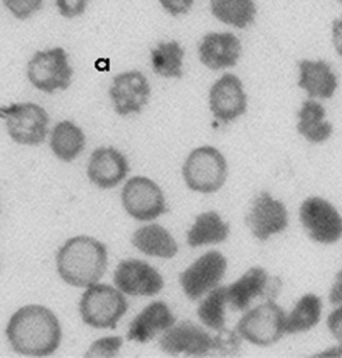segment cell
I'll list each match as a JSON object with an SVG mask.
<instances>
[{"label":"cell","mask_w":342,"mask_h":358,"mask_svg":"<svg viewBox=\"0 0 342 358\" xmlns=\"http://www.w3.org/2000/svg\"><path fill=\"white\" fill-rule=\"evenodd\" d=\"M219 336L214 337V351L219 350L224 355H234L240 348V335L231 331H219Z\"/></svg>","instance_id":"f546056e"},{"label":"cell","mask_w":342,"mask_h":358,"mask_svg":"<svg viewBox=\"0 0 342 358\" xmlns=\"http://www.w3.org/2000/svg\"><path fill=\"white\" fill-rule=\"evenodd\" d=\"M227 175L225 157L212 146L194 149L182 167V176L188 187L202 194H212L221 189Z\"/></svg>","instance_id":"277c9868"},{"label":"cell","mask_w":342,"mask_h":358,"mask_svg":"<svg viewBox=\"0 0 342 358\" xmlns=\"http://www.w3.org/2000/svg\"><path fill=\"white\" fill-rule=\"evenodd\" d=\"M50 147L55 156L64 162H72L80 156L85 147L82 129L69 121L57 124L51 134Z\"/></svg>","instance_id":"603a6c76"},{"label":"cell","mask_w":342,"mask_h":358,"mask_svg":"<svg viewBox=\"0 0 342 358\" xmlns=\"http://www.w3.org/2000/svg\"><path fill=\"white\" fill-rule=\"evenodd\" d=\"M230 229L215 212H206L198 216L186 235L191 248L219 244L227 240Z\"/></svg>","instance_id":"7402d4cb"},{"label":"cell","mask_w":342,"mask_h":358,"mask_svg":"<svg viewBox=\"0 0 342 358\" xmlns=\"http://www.w3.org/2000/svg\"><path fill=\"white\" fill-rule=\"evenodd\" d=\"M57 6L59 7L62 16L66 18H74L84 13L87 7V1H84V0H76V1L57 0Z\"/></svg>","instance_id":"1f68e13d"},{"label":"cell","mask_w":342,"mask_h":358,"mask_svg":"<svg viewBox=\"0 0 342 358\" xmlns=\"http://www.w3.org/2000/svg\"><path fill=\"white\" fill-rule=\"evenodd\" d=\"M324 115V108L317 101H306L299 111L298 131L310 142H324L333 134V126L323 121Z\"/></svg>","instance_id":"d4e9b609"},{"label":"cell","mask_w":342,"mask_h":358,"mask_svg":"<svg viewBox=\"0 0 342 358\" xmlns=\"http://www.w3.org/2000/svg\"><path fill=\"white\" fill-rule=\"evenodd\" d=\"M227 266L225 256L217 250L200 256L180 274L179 283L184 295L190 300H198L219 287Z\"/></svg>","instance_id":"9c48e42d"},{"label":"cell","mask_w":342,"mask_h":358,"mask_svg":"<svg viewBox=\"0 0 342 358\" xmlns=\"http://www.w3.org/2000/svg\"><path fill=\"white\" fill-rule=\"evenodd\" d=\"M114 282L122 293L130 296L152 297L165 287L160 273L148 262L138 259L122 260L116 268Z\"/></svg>","instance_id":"7c38bea8"},{"label":"cell","mask_w":342,"mask_h":358,"mask_svg":"<svg viewBox=\"0 0 342 358\" xmlns=\"http://www.w3.org/2000/svg\"><path fill=\"white\" fill-rule=\"evenodd\" d=\"M161 351L167 355L206 356L214 351V337L195 322H180L159 339Z\"/></svg>","instance_id":"8fae6325"},{"label":"cell","mask_w":342,"mask_h":358,"mask_svg":"<svg viewBox=\"0 0 342 358\" xmlns=\"http://www.w3.org/2000/svg\"><path fill=\"white\" fill-rule=\"evenodd\" d=\"M6 7L9 8L10 11L14 14L16 18L20 20H27L33 13L39 11L41 8V1L33 0V1H16V0H5Z\"/></svg>","instance_id":"4dcf8cb0"},{"label":"cell","mask_w":342,"mask_h":358,"mask_svg":"<svg viewBox=\"0 0 342 358\" xmlns=\"http://www.w3.org/2000/svg\"><path fill=\"white\" fill-rule=\"evenodd\" d=\"M329 302L335 306L342 304V270L336 275L335 281L329 295Z\"/></svg>","instance_id":"e575fe53"},{"label":"cell","mask_w":342,"mask_h":358,"mask_svg":"<svg viewBox=\"0 0 342 358\" xmlns=\"http://www.w3.org/2000/svg\"><path fill=\"white\" fill-rule=\"evenodd\" d=\"M333 41L336 51L342 57V20L334 22Z\"/></svg>","instance_id":"d590c367"},{"label":"cell","mask_w":342,"mask_h":358,"mask_svg":"<svg viewBox=\"0 0 342 358\" xmlns=\"http://www.w3.org/2000/svg\"><path fill=\"white\" fill-rule=\"evenodd\" d=\"M184 55V50L177 41L159 43L156 49L152 50V65L155 73L165 78H182Z\"/></svg>","instance_id":"83f0119b"},{"label":"cell","mask_w":342,"mask_h":358,"mask_svg":"<svg viewBox=\"0 0 342 358\" xmlns=\"http://www.w3.org/2000/svg\"><path fill=\"white\" fill-rule=\"evenodd\" d=\"M268 283L266 271L254 266L227 287L228 304L234 311H244L259 296L263 295Z\"/></svg>","instance_id":"ffe728a7"},{"label":"cell","mask_w":342,"mask_h":358,"mask_svg":"<svg viewBox=\"0 0 342 358\" xmlns=\"http://www.w3.org/2000/svg\"><path fill=\"white\" fill-rule=\"evenodd\" d=\"M240 50V41L232 33H209L200 45V62L212 70L233 67Z\"/></svg>","instance_id":"ac0fdd59"},{"label":"cell","mask_w":342,"mask_h":358,"mask_svg":"<svg viewBox=\"0 0 342 358\" xmlns=\"http://www.w3.org/2000/svg\"><path fill=\"white\" fill-rule=\"evenodd\" d=\"M299 86L306 89L310 97L329 99L337 88V78L324 62L302 61Z\"/></svg>","instance_id":"44dd1931"},{"label":"cell","mask_w":342,"mask_h":358,"mask_svg":"<svg viewBox=\"0 0 342 358\" xmlns=\"http://www.w3.org/2000/svg\"><path fill=\"white\" fill-rule=\"evenodd\" d=\"M29 80L43 92L66 90L71 84L74 70L67 61L63 48L37 51L28 64Z\"/></svg>","instance_id":"52a82bcc"},{"label":"cell","mask_w":342,"mask_h":358,"mask_svg":"<svg viewBox=\"0 0 342 358\" xmlns=\"http://www.w3.org/2000/svg\"><path fill=\"white\" fill-rule=\"evenodd\" d=\"M322 301L315 294H306L298 300L294 309L286 315V334L308 332L320 322Z\"/></svg>","instance_id":"cb8c5ba5"},{"label":"cell","mask_w":342,"mask_h":358,"mask_svg":"<svg viewBox=\"0 0 342 358\" xmlns=\"http://www.w3.org/2000/svg\"><path fill=\"white\" fill-rule=\"evenodd\" d=\"M128 310V300L123 293L104 283L87 287L78 303L83 322L95 329H116Z\"/></svg>","instance_id":"3957f363"},{"label":"cell","mask_w":342,"mask_h":358,"mask_svg":"<svg viewBox=\"0 0 342 358\" xmlns=\"http://www.w3.org/2000/svg\"><path fill=\"white\" fill-rule=\"evenodd\" d=\"M128 160L113 147H100L91 153L87 176L91 183L102 189H111L128 176Z\"/></svg>","instance_id":"2e32d148"},{"label":"cell","mask_w":342,"mask_h":358,"mask_svg":"<svg viewBox=\"0 0 342 358\" xmlns=\"http://www.w3.org/2000/svg\"><path fill=\"white\" fill-rule=\"evenodd\" d=\"M300 220L310 239L318 243L333 244L342 237V217L324 199H306L300 208Z\"/></svg>","instance_id":"30bf717a"},{"label":"cell","mask_w":342,"mask_h":358,"mask_svg":"<svg viewBox=\"0 0 342 358\" xmlns=\"http://www.w3.org/2000/svg\"><path fill=\"white\" fill-rule=\"evenodd\" d=\"M121 200L128 214L142 222L155 220L167 213L163 190L146 177L128 180L122 189Z\"/></svg>","instance_id":"ba28073f"},{"label":"cell","mask_w":342,"mask_h":358,"mask_svg":"<svg viewBox=\"0 0 342 358\" xmlns=\"http://www.w3.org/2000/svg\"><path fill=\"white\" fill-rule=\"evenodd\" d=\"M175 324V316L167 304L163 301H154L145 306L130 322L128 339L139 343H149Z\"/></svg>","instance_id":"e0dca14e"},{"label":"cell","mask_w":342,"mask_h":358,"mask_svg":"<svg viewBox=\"0 0 342 358\" xmlns=\"http://www.w3.org/2000/svg\"><path fill=\"white\" fill-rule=\"evenodd\" d=\"M210 109L213 115L229 123L246 113L247 99L238 76L225 74L210 90Z\"/></svg>","instance_id":"9a60e30c"},{"label":"cell","mask_w":342,"mask_h":358,"mask_svg":"<svg viewBox=\"0 0 342 358\" xmlns=\"http://www.w3.org/2000/svg\"><path fill=\"white\" fill-rule=\"evenodd\" d=\"M150 93L148 80L136 70L118 74L109 89L115 111L122 117L140 113L148 103Z\"/></svg>","instance_id":"4fadbf2b"},{"label":"cell","mask_w":342,"mask_h":358,"mask_svg":"<svg viewBox=\"0 0 342 358\" xmlns=\"http://www.w3.org/2000/svg\"><path fill=\"white\" fill-rule=\"evenodd\" d=\"M132 243L139 252L150 257L172 259L178 252V244L167 229L159 224H149L135 231Z\"/></svg>","instance_id":"d6986e66"},{"label":"cell","mask_w":342,"mask_h":358,"mask_svg":"<svg viewBox=\"0 0 342 358\" xmlns=\"http://www.w3.org/2000/svg\"><path fill=\"white\" fill-rule=\"evenodd\" d=\"M211 9L217 20L240 29L252 24L256 13L254 3L247 0H215L211 3Z\"/></svg>","instance_id":"4316f807"},{"label":"cell","mask_w":342,"mask_h":358,"mask_svg":"<svg viewBox=\"0 0 342 358\" xmlns=\"http://www.w3.org/2000/svg\"><path fill=\"white\" fill-rule=\"evenodd\" d=\"M15 353L32 357L53 355L62 341V328L55 314L41 304H29L10 318L6 330Z\"/></svg>","instance_id":"6da1fadb"},{"label":"cell","mask_w":342,"mask_h":358,"mask_svg":"<svg viewBox=\"0 0 342 358\" xmlns=\"http://www.w3.org/2000/svg\"><path fill=\"white\" fill-rule=\"evenodd\" d=\"M107 245L89 236L70 238L57 255L60 277L74 287L87 289L99 282L107 272Z\"/></svg>","instance_id":"7a4b0ae2"},{"label":"cell","mask_w":342,"mask_h":358,"mask_svg":"<svg viewBox=\"0 0 342 358\" xmlns=\"http://www.w3.org/2000/svg\"><path fill=\"white\" fill-rule=\"evenodd\" d=\"M227 304V287H215L198 306V318L207 328L219 332L225 329Z\"/></svg>","instance_id":"484cf974"},{"label":"cell","mask_w":342,"mask_h":358,"mask_svg":"<svg viewBox=\"0 0 342 358\" xmlns=\"http://www.w3.org/2000/svg\"><path fill=\"white\" fill-rule=\"evenodd\" d=\"M317 357H342V343L317 354Z\"/></svg>","instance_id":"8d00e7d4"},{"label":"cell","mask_w":342,"mask_h":358,"mask_svg":"<svg viewBox=\"0 0 342 358\" xmlns=\"http://www.w3.org/2000/svg\"><path fill=\"white\" fill-rule=\"evenodd\" d=\"M8 132L18 144L36 146L45 141L49 117L43 107L34 103L12 104L0 109Z\"/></svg>","instance_id":"8992f818"},{"label":"cell","mask_w":342,"mask_h":358,"mask_svg":"<svg viewBox=\"0 0 342 358\" xmlns=\"http://www.w3.org/2000/svg\"><path fill=\"white\" fill-rule=\"evenodd\" d=\"M123 345V338L120 336H107L93 341L87 350L86 357H115Z\"/></svg>","instance_id":"f1b7e54d"},{"label":"cell","mask_w":342,"mask_h":358,"mask_svg":"<svg viewBox=\"0 0 342 358\" xmlns=\"http://www.w3.org/2000/svg\"><path fill=\"white\" fill-rule=\"evenodd\" d=\"M327 324L334 338L342 343V304L329 314Z\"/></svg>","instance_id":"d6a6232c"},{"label":"cell","mask_w":342,"mask_h":358,"mask_svg":"<svg viewBox=\"0 0 342 358\" xmlns=\"http://www.w3.org/2000/svg\"><path fill=\"white\" fill-rule=\"evenodd\" d=\"M247 224L256 239L265 241L285 231L288 225L287 210L283 203L275 200L268 192H262L252 203Z\"/></svg>","instance_id":"5bb4252c"},{"label":"cell","mask_w":342,"mask_h":358,"mask_svg":"<svg viewBox=\"0 0 342 358\" xmlns=\"http://www.w3.org/2000/svg\"><path fill=\"white\" fill-rule=\"evenodd\" d=\"M160 3L163 8L174 16L178 15V14L186 13L193 5L192 0H179V1L163 0Z\"/></svg>","instance_id":"836d02e7"},{"label":"cell","mask_w":342,"mask_h":358,"mask_svg":"<svg viewBox=\"0 0 342 358\" xmlns=\"http://www.w3.org/2000/svg\"><path fill=\"white\" fill-rule=\"evenodd\" d=\"M284 310L269 300L242 315L236 326V333L252 345L268 347L286 334Z\"/></svg>","instance_id":"5b68a950"}]
</instances>
